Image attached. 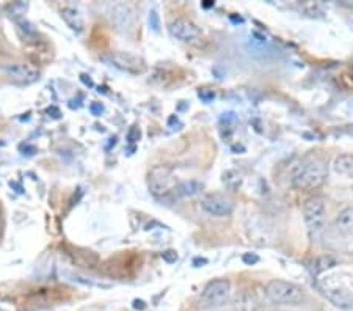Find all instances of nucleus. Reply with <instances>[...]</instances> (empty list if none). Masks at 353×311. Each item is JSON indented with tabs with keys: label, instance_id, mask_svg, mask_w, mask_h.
<instances>
[{
	"label": "nucleus",
	"instance_id": "obj_1",
	"mask_svg": "<svg viewBox=\"0 0 353 311\" xmlns=\"http://www.w3.org/2000/svg\"><path fill=\"white\" fill-rule=\"evenodd\" d=\"M322 241L330 250L353 253V206L339 212L333 225L327 226Z\"/></svg>",
	"mask_w": 353,
	"mask_h": 311
},
{
	"label": "nucleus",
	"instance_id": "obj_2",
	"mask_svg": "<svg viewBox=\"0 0 353 311\" xmlns=\"http://www.w3.org/2000/svg\"><path fill=\"white\" fill-rule=\"evenodd\" d=\"M319 288L330 302L347 308L353 305V275L349 272L325 274L319 279Z\"/></svg>",
	"mask_w": 353,
	"mask_h": 311
},
{
	"label": "nucleus",
	"instance_id": "obj_3",
	"mask_svg": "<svg viewBox=\"0 0 353 311\" xmlns=\"http://www.w3.org/2000/svg\"><path fill=\"white\" fill-rule=\"evenodd\" d=\"M328 177L327 162L321 157H311L301 162L292 174V185L299 190H314L325 183Z\"/></svg>",
	"mask_w": 353,
	"mask_h": 311
},
{
	"label": "nucleus",
	"instance_id": "obj_4",
	"mask_svg": "<svg viewBox=\"0 0 353 311\" xmlns=\"http://www.w3.org/2000/svg\"><path fill=\"white\" fill-rule=\"evenodd\" d=\"M303 217L312 242L322 241L327 230V208L321 197H311L303 205Z\"/></svg>",
	"mask_w": 353,
	"mask_h": 311
},
{
	"label": "nucleus",
	"instance_id": "obj_5",
	"mask_svg": "<svg viewBox=\"0 0 353 311\" xmlns=\"http://www.w3.org/2000/svg\"><path fill=\"white\" fill-rule=\"evenodd\" d=\"M265 296L275 305H297L303 299V290L286 280H272L265 286Z\"/></svg>",
	"mask_w": 353,
	"mask_h": 311
},
{
	"label": "nucleus",
	"instance_id": "obj_6",
	"mask_svg": "<svg viewBox=\"0 0 353 311\" xmlns=\"http://www.w3.org/2000/svg\"><path fill=\"white\" fill-rule=\"evenodd\" d=\"M231 281L226 279L212 280L201 292V305L206 308H220L230 302Z\"/></svg>",
	"mask_w": 353,
	"mask_h": 311
},
{
	"label": "nucleus",
	"instance_id": "obj_7",
	"mask_svg": "<svg viewBox=\"0 0 353 311\" xmlns=\"http://www.w3.org/2000/svg\"><path fill=\"white\" fill-rule=\"evenodd\" d=\"M148 188H150L151 194L157 198L168 195L174 189L172 170L163 165L152 168L150 173V179H148Z\"/></svg>",
	"mask_w": 353,
	"mask_h": 311
},
{
	"label": "nucleus",
	"instance_id": "obj_8",
	"mask_svg": "<svg viewBox=\"0 0 353 311\" xmlns=\"http://www.w3.org/2000/svg\"><path fill=\"white\" fill-rule=\"evenodd\" d=\"M234 208V200L225 194H209L201 200V209L212 217L231 216Z\"/></svg>",
	"mask_w": 353,
	"mask_h": 311
},
{
	"label": "nucleus",
	"instance_id": "obj_9",
	"mask_svg": "<svg viewBox=\"0 0 353 311\" xmlns=\"http://www.w3.org/2000/svg\"><path fill=\"white\" fill-rule=\"evenodd\" d=\"M110 19L119 32H134L137 24L135 8L130 3H117L110 10Z\"/></svg>",
	"mask_w": 353,
	"mask_h": 311
},
{
	"label": "nucleus",
	"instance_id": "obj_10",
	"mask_svg": "<svg viewBox=\"0 0 353 311\" xmlns=\"http://www.w3.org/2000/svg\"><path fill=\"white\" fill-rule=\"evenodd\" d=\"M10 81L18 85H30L39 79V72L30 63H11L5 68Z\"/></svg>",
	"mask_w": 353,
	"mask_h": 311
},
{
	"label": "nucleus",
	"instance_id": "obj_11",
	"mask_svg": "<svg viewBox=\"0 0 353 311\" xmlns=\"http://www.w3.org/2000/svg\"><path fill=\"white\" fill-rule=\"evenodd\" d=\"M168 30H170V35L176 39H179L182 43H193L196 41L199 35H201V32H199L196 24H193V22L189 19H182V18L170 22Z\"/></svg>",
	"mask_w": 353,
	"mask_h": 311
},
{
	"label": "nucleus",
	"instance_id": "obj_12",
	"mask_svg": "<svg viewBox=\"0 0 353 311\" xmlns=\"http://www.w3.org/2000/svg\"><path fill=\"white\" fill-rule=\"evenodd\" d=\"M110 65L119 68V70L128 71V72H141L145 70L143 61L139 57L132 54H124V52H115L110 55Z\"/></svg>",
	"mask_w": 353,
	"mask_h": 311
},
{
	"label": "nucleus",
	"instance_id": "obj_13",
	"mask_svg": "<svg viewBox=\"0 0 353 311\" xmlns=\"http://www.w3.org/2000/svg\"><path fill=\"white\" fill-rule=\"evenodd\" d=\"M61 19L66 22V26L71 28L72 32L82 33L85 28V18L82 11L79 7H74V5H66V7L61 8Z\"/></svg>",
	"mask_w": 353,
	"mask_h": 311
},
{
	"label": "nucleus",
	"instance_id": "obj_14",
	"mask_svg": "<svg viewBox=\"0 0 353 311\" xmlns=\"http://www.w3.org/2000/svg\"><path fill=\"white\" fill-rule=\"evenodd\" d=\"M201 190H203V184L195 179L184 181V183H181L179 185H176L174 188L176 194L182 198H193L201 194Z\"/></svg>",
	"mask_w": 353,
	"mask_h": 311
},
{
	"label": "nucleus",
	"instance_id": "obj_15",
	"mask_svg": "<svg viewBox=\"0 0 353 311\" xmlns=\"http://www.w3.org/2000/svg\"><path fill=\"white\" fill-rule=\"evenodd\" d=\"M333 167L339 174L353 179V154H339L334 159Z\"/></svg>",
	"mask_w": 353,
	"mask_h": 311
},
{
	"label": "nucleus",
	"instance_id": "obj_16",
	"mask_svg": "<svg viewBox=\"0 0 353 311\" xmlns=\"http://www.w3.org/2000/svg\"><path fill=\"white\" fill-rule=\"evenodd\" d=\"M66 277L71 281H77V283H82V285H88V286H101V288L110 286V283H102L98 279H93V277H87V275H81V274H66Z\"/></svg>",
	"mask_w": 353,
	"mask_h": 311
},
{
	"label": "nucleus",
	"instance_id": "obj_17",
	"mask_svg": "<svg viewBox=\"0 0 353 311\" xmlns=\"http://www.w3.org/2000/svg\"><path fill=\"white\" fill-rule=\"evenodd\" d=\"M150 26L154 32L161 30V21H159V14H157L156 10L150 11Z\"/></svg>",
	"mask_w": 353,
	"mask_h": 311
},
{
	"label": "nucleus",
	"instance_id": "obj_18",
	"mask_svg": "<svg viewBox=\"0 0 353 311\" xmlns=\"http://www.w3.org/2000/svg\"><path fill=\"white\" fill-rule=\"evenodd\" d=\"M90 110H91V113H93V115H96V117H99L102 112H104V107H102V104L101 103H93L90 106Z\"/></svg>",
	"mask_w": 353,
	"mask_h": 311
},
{
	"label": "nucleus",
	"instance_id": "obj_19",
	"mask_svg": "<svg viewBox=\"0 0 353 311\" xmlns=\"http://www.w3.org/2000/svg\"><path fill=\"white\" fill-rule=\"evenodd\" d=\"M243 261H245V263H258L259 258L254 257V254H253V257H250V254H245Z\"/></svg>",
	"mask_w": 353,
	"mask_h": 311
},
{
	"label": "nucleus",
	"instance_id": "obj_20",
	"mask_svg": "<svg viewBox=\"0 0 353 311\" xmlns=\"http://www.w3.org/2000/svg\"><path fill=\"white\" fill-rule=\"evenodd\" d=\"M212 311H223V310H221V307H220V308H212Z\"/></svg>",
	"mask_w": 353,
	"mask_h": 311
},
{
	"label": "nucleus",
	"instance_id": "obj_21",
	"mask_svg": "<svg viewBox=\"0 0 353 311\" xmlns=\"http://www.w3.org/2000/svg\"><path fill=\"white\" fill-rule=\"evenodd\" d=\"M0 311H3V310H2V305H0Z\"/></svg>",
	"mask_w": 353,
	"mask_h": 311
}]
</instances>
